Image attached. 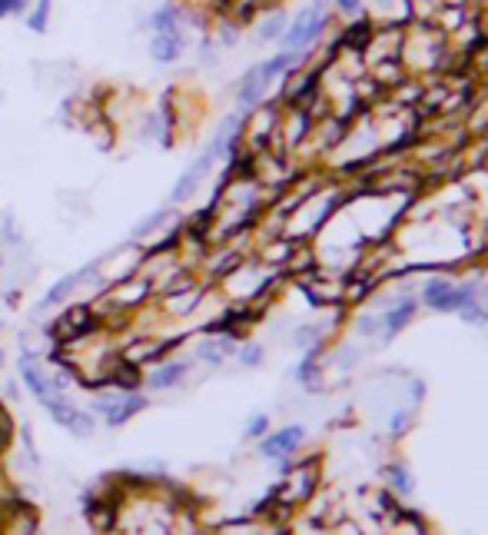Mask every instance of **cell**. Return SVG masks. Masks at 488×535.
<instances>
[{"label": "cell", "instance_id": "cell-12", "mask_svg": "<svg viewBox=\"0 0 488 535\" xmlns=\"http://www.w3.org/2000/svg\"><path fill=\"white\" fill-rule=\"evenodd\" d=\"M186 376V363H167V366H160L156 372L150 376V386L153 389H169V386H176V382Z\"/></svg>", "mask_w": 488, "mask_h": 535}, {"label": "cell", "instance_id": "cell-11", "mask_svg": "<svg viewBox=\"0 0 488 535\" xmlns=\"http://www.w3.org/2000/svg\"><path fill=\"white\" fill-rule=\"evenodd\" d=\"M180 24H183V14H180L176 7H160V10H153V17H150L153 33H183Z\"/></svg>", "mask_w": 488, "mask_h": 535}, {"label": "cell", "instance_id": "cell-3", "mask_svg": "<svg viewBox=\"0 0 488 535\" xmlns=\"http://www.w3.org/2000/svg\"><path fill=\"white\" fill-rule=\"evenodd\" d=\"M44 406H47V413L53 415L60 426L70 429L74 436H90V432H93V419L87 413H80L76 406H70V402L63 399V393H60V396H53L50 402H44Z\"/></svg>", "mask_w": 488, "mask_h": 535}, {"label": "cell", "instance_id": "cell-16", "mask_svg": "<svg viewBox=\"0 0 488 535\" xmlns=\"http://www.w3.org/2000/svg\"><path fill=\"white\" fill-rule=\"evenodd\" d=\"M283 31H286V17L276 14V17H269V20L260 27V40H276Z\"/></svg>", "mask_w": 488, "mask_h": 535}, {"label": "cell", "instance_id": "cell-9", "mask_svg": "<svg viewBox=\"0 0 488 535\" xmlns=\"http://www.w3.org/2000/svg\"><path fill=\"white\" fill-rule=\"evenodd\" d=\"M303 443V429L292 426V429H283V432H276V436H269L266 443H262V452L266 456H286V452H292L296 445Z\"/></svg>", "mask_w": 488, "mask_h": 535}, {"label": "cell", "instance_id": "cell-1", "mask_svg": "<svg viewBox=\"0 0 488 535\" xmlns=\"http://www.w3.org/2000/svg\"><path fill=\"white\" fill-rule=\"evenodd\" d=\"M96 326H100V320L93 316L90 306H70L60 320L50 326V333H53V339H76V336L93 333Z\"/></svg>", "mask_w": 488, "mask_h": 535}, {"label": "cell", "instance_id": "cell-8", "mask_svg": "<svg viewBox=\"0 0 488 535\" xmlns=\"http://www.w3.org/2000/svg\"><path fill=\"white\" fill-rule=\"evenodd\" d=\"M266 80H262L260 67H253L249 74L243 76V83H239V110H253L256 104L262 100V93H266Z\"/></svg>", "mask_w": 488, "mask_h": 535}, {"label": "cell", "instance_id": "cell-13", "mask_svg": "<svg viewBox=\"0 0 488 535\" xmlns=\"http://www.w3.org/2000/svg\"><path fill=\"white\" fill-rule=\"evenodd\" d=\"M412 313H415V303H412V299H405L398 309H392V313L385 316V329H389V333H398L405 322L412 320Z\"/></svg>", "mask_w": 488, "mask_h": 535}, {"label": "cell", "instance_id": "cell-20", "mask_svg": "<svg viewBox=\"0 0 488 535\" xmlns=\"http://www.w3.org/2000/svg\"><path fill=\"white\" fill-rule=\"evenodd\" d=\"M336 3H339V10H346V14H355L362 0H336Z\"/></svg>", "mask_w": 488, "mask_h": 535}, {"label": "cell", "instance_id": "cell-4", "mask_svg": "<svg viewBox=\"0 0 488 535\" xmlns=\"http://www.w3.org/2000/svg\"><path fill=\"white\" fill-rule=\"evenodd\" d=\"M20 376H24V382L31 386V393L40 402H50L53 396H60V379H47L44 376V369L37 366V359L33 356H20Z\"/></svg>", "mask_w": 488, "mask_h": 535}, {"label": "cell", "instance_id": "cell-14", "mask_svg": "<svg viewBox=\"0 0 488 535\" xmlns=\"http://www.w3.org/2000/svg\"><path fill=\"white\" fill-rule=\"evenodd\" d=\"M50 3H53V0H37L33 14L27 17V27H31L33 33H44L47 31V24H50Z\"/></svg>", "mask_w": 488, "mask_h": 535}, {"label": "cell", "instance_id": "cell-19", "mask_svg": "<svg viewBox=\"0 0 488 535\" xmlns=\"http://www.w3.org/2000/svg\"><path fill=\"white\" fill-rule=\"evenodd\" d=\"M262 432H266V415H260V419L249 422V436H262Z\"/></svg>", "mask_w": 488, "mask_h": 535}, {"label": "cell", "instance_id": "cell-7", "mask_svg": "<svg viewBox=\"0 0 488 535\" xmlns=\"http://www.w3.org/2000/svg\"><path fill=\"white\" fill-rule=\"evenodd\" d=\"M183 33H153L150 40V57L156 63H173L180 60V54H183Z\"/></svg>", "mask_w": 488, "mask_h": 535}, {"label": "cell", "instance_id": "cell-2", "mask_svg": "<svg viewBox=\"0 0 488 535\" xmlns=\"http://www.w3.org/2000/svg\"><path fill=\"white\" fill-rule=\"evenodd\" d=\"M322 27H326V17H322L316 7H309V10H303V14L296 17V24L286 31L283 44H286V50H296V54H299L303 47H309L316 37H319Z\"/></svg>", "mask_w": 488, "mask_h": 535}, {"label": "cell", "instance_id": "cell-5", "mask_svg": "<svg viewBox=\"0 0 488 535\" xmlns=\"http://www.w3.org/2000/svg\"><path fill=\"white\" fill-rule=\"evenodd\" d=\"M216 160H219V153H216L213 147H206V153H203V156H196V160H193V167L180 176V183L173 186V197H169V199H173V203H183L186 197H193V190H196L199 180L210 173V167H213Z\"/></svg>", "mask_w": 488, "mask_h": 535}, {"label": "cell", "instance_id": "cell-15", "mask_svg": "<svg viewBox=\"0 0 488 535\" xmlns=\"http://www.w3.org/2000/svg\"><path fill=\"white\" fill-rule=\"evenodd\" d=\"M448 293H452V283H445V279H432V283L426 286V303L439 309V306H442V299L448 296Z\"/></svg>", "mask_w": 488, "mask_h": 535}, {"label": "cell", "instance_id": "cell-10", "mask_svg": "<svg viewBox=\"0 0 488 535\" xmlns=\"http://www.w3.org/2000/svg\"><path fill=\"white\" fill-rule=\"evenodd\" d=\"M93 270H96V263H93V266H87V270H80V273L63 276L60 283H57V286H53V290H50V293L44 296V306H53V303H60V299H67V296H70V293L76 290V283H80V279H87V276H90Z\"/></svg>", "mask_w": 488, "mask_h": 535}, {"label": "cell", "instance_id": "cell-21", "mask_svg": "<svg viewBox=\"0 0 488 535\" xmlns=\"http://www.w3.org/2000/svg\"><path fill=\"white\" fill-rule=\"evenodd\" d=\"M243 359H246V363H249V366H253V363L260 359V349H246V352H243Z\"/></svg>", "mask_w": 488, "mask_h": 535}, {"label": "cell", "instance_id": "cell-17", "mask_svg": "<svg viewBox=\"0 0 488 535\" xmlns=\"http://www.w3.org/2000/svg\"><path fill=\"white\" fill-rule=\"evenodd\" d=\"M226 352H229V343H219V346H216V343H206V346L199 349V356H203L206 363H219Z\"/></svg>", "mask_w": 488, "mask_h": 535}, {"label": "cell", "instance_id": "cell-6", "mask_svg": "<svg viewBox=\"0 0 488 535\" xmlns=\"http://www.w3.org/2000/svg\"><path fill=\"white\" fill-rule=\"evenodd\" d=\"M146 406V399L143 396H126V399H100L96 402V413H103L110 426H123L130 415H137L140 409Z\"/></svg>", "mask_w": 488, "mask_h": 535}, {"label": "cell", "instance_id": "cell-18", "mask_svg": "<svg viewBox=\"0 0 488 535\" xmlns=\"http://www.w3.org/2000/svg\"><path fill=\"white\" fill-rule=\"evenodd\" d=\"M27 7V0H0V17H7V14H20Z\"/></svg>", "mask_w": 488, "mask_h": 535}]
</instances>
